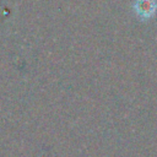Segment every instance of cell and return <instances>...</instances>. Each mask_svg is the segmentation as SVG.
<instances>
[{
	"label": "cell",
	"mask_w": 157,
	"mask_h": 157,
	"mask_svg": "<svg viewBox=\"0 0 157 157\" xmlns=\"http://www.w3.org/2000/svg\"><path fill=\"white\" fill-rule=\"evenodd\" d=\"M157 9L155 0H136L134 2V10L141 20H147L153 16Z\"/></svg>",
	"instance_id": "6da1fadb"
}]
</instances>
